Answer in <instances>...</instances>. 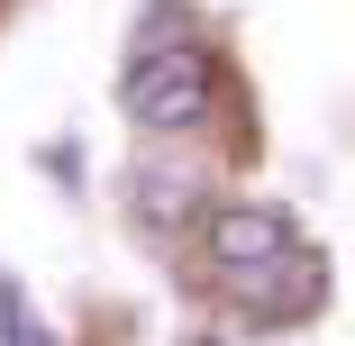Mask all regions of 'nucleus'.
I'll list each match as a JSON object with an SVG mask.
<instances>
[{
	"mask_svg": "<svg viewBox=\"0 0 355 346\" xmlns=\"http://www.w3.org/2000/svg\"><path fill=\"white\" fill-rule=\"evenodd\" d=\"M191 346H228V337H191Z\"/></svg>",
	"mask_w": 355,
	"mask_h": 346,
	"instance_id": "39448f33",
	"label": "nucleus"
},
{
	"mask_svg": "<svg viewBox=\"0 0 355 346\" xmlns=\"http://www.w3.org/2000/svg\"><path fill=\"white\" fill-rule=\"evenodd\" d=\"M0 328H10L0 346H55V337H46V319H37V310H19V301H10V319H0Z\"/></svg>",
	"mask_w": 355,
	"mask_h": 346,
	"instance_id": "20e7f679",
	"label": "nucleus"
},
{
	"mask_svg": "<svg viewBox=\"0 0 355 346\" xmlns=\"http://www.w3.org/2000/svg\"><path fill=\"white\" fill-rule=\"evenodd\" d=\"M128 200H137V219H146V228H173V210H182V219L200 210V182H191V173H182V182H173V173H137Z\"/></svg>",
	"mask_w": 355,
	"mask_h": 346,
	"instance_id": "7ed1b4c3",
	"label": "nucleus"
},
{
	"mask_svg": "<svg viewBox=\"0 0 355 346\" xmlns=\"http://www.w3.org/2000/svg\"><path fill=\"white\" fill-rule=\"evenodd\" d=\"M128 128L146 137H182L219 110V55L209 46H137L128 55V83H119Z\"/></svg>",
	"mask_w": 355,
	"mask_h": 346,
	"instance_id": "f257e3e1",
	"label": "nucleus"
},
{
	"mask_svg": "<svg viewBox=\"0 0 355 346\" xmlns=\"http://www.w3.org/2000/svg\"><path fill=\"white\" fill-rule=\"evenodd\" d=\"M200 255L219 264V283L237 301H255L273 273L301 255V228H292V210H273V200H219L209 228H200Z\"/></svg>",
	"mask_w": 355,
	"mask_h": 346,
	"instance_id": "f03ea898",
	"label": "nucleus"
}]
</instances>
